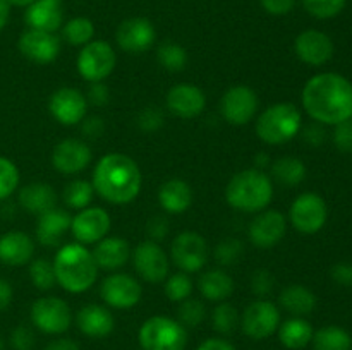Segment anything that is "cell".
<instances>
[{"instance_id": "d6986e66", "label": "cell", "mask_w": 352, "mask_h": 350, "mask_svg": "<svg viewBox=\"0 0 352 350\" xmlns=\"http://www.w3.org/2000/svg\"><path fill=\"white\" fill-rule=\"evenodd\" d=\"M17 48L28 60L47 65L52 64L60 54V38L55 36V33L28 30L19 36Z\"/></svg>"}, {"instance_id": "d6a6232c", "label": "cell", "mask_w": 352, "mask_h": 350, "mask_svg": "<svg viewBox=\"0 0 352 350\" xmlns=\"http://www.w3.org/2000/svg\"><path fill=\"white\" fill-rule=\"evenodd\" d=\"M272 178L280 185L294 187L306 178V167L296 156H282L272 163Z\"/></svg>"}, {"instance_id": "d590c367", "label": "cell", "mask_w": 352, "mask_h": 350, "mask_svg": "<svg viewBox=\"0 0 352 350\" xmlns=\"http://www.w3.org/2000/svg\"><path fill=\"white\" fill-rule=\"evenodd\" d=\"M157 60L165 71L181 72L188 65V51L182 45L175 43V41H165L158 47Z\"/></svg>"}, {"instance_id": "3957f363", "label": "cell", "mask_w": 352, "mask_h": 350, "mask_svg": "<svg viewBox=\"0 0 352 350\" xmlns=\"http://www.w3.org/2000/svg\"><path fill=\"white\" fill-rule=\"evenodd\" d=\"M55 281L71 294L89 290L98 277V266L93 253L79 242L65 244L58 249L54 259Z\"/></svg>"}, {"instance_id": "ee69618b", "label": "cell", "mask_w": 352, "mask_h": 350, "mask_svg": "<svg viewBox=\"0 0 352 350\" xmlns=\"http://www.w3.org/2000/svg\"><path fill=\"white\" fill-rule=\"evenodd\" d=\"M19 185V170L16 163L6 156H0V201L9 198Z\"/></svg>"}, {"instance_id": "7402d4cb", "label": "cell", "mask_w": 352, "mask_h": 350, "mask_svg": "<svg viewBox=\"0 0 352 350\" xmlns=\"http://www.w3.org/2000/svg\"><path fill=\"white\" fill-rule=\"evenodd\" d=\"M206 96L195 84H175L167 93V108L179 119H195L203 113Z\"/></svg>"}, {"instance_id": "91938a15", "label": "cell", "mask_w": 352, "mask_h": 350, "mask_svg": "<svg viewBox=\"0 0 352 350\" xmlns=\"http://www.w3.org/2000/svg\"><path fill=\"white\" fill-rule=\"evenodd\" d=\"M10 16V3L7 0H0V31L7 26Z\"/></svg>"}, {"instance_id": "680465c9", "label": "cell", "mask_w": 352, "mask_h": 350, "mask_svg": "<svg viewBox=\"0 0 352 350\" xmlns=\"http://www.w3.org/2000/svg\"><path fill=\"white\" fill-rule=\"evenodd\" d=\"M45 350H79V345L74 342V340L58 338V340H54L52 343H48Z\"/></svg>"}, {"instance_id": "ffe728a7", "label": "cell", "mask_w": 352, "mask_h": 350, "mask_svg": "<svg viewBox=\"0 0 352 350\" xmlns=\"http://www.w3.org/2000/svg\"><path fill=\"white\" fill-rule=\"evenodd\" d=\"M91 148L81 139H69L60 141L52 151V165L57 172L64 175H74L85 170L91 163Z\"/></svg>"}, {"instance_id": "7bdbcfd3", "label": "cell", "mask_w": 352, "mask_h": 350, "mask_svg": "<svg viewBox=\"0 0 352 350\" xmlns=\"http://www.w3.org/2000/svg\"><path fill=\"white\" fill-rule=\"evenodd\" d=\"M347 0H302V5L316 19H330L339 16Z\"/></svg>"}, {"instance_id": "74e56055", "label": "cell", "mask_w": 352, "mask_h": 350, "mask_svg": "<svg viewBox=\"0 0 352 350\" xmlns=\"http://www.w3.org/2000/svg\"><path fill=\"white\" fill-rule=\"evenodd\" d=\"M241 318L237 309L229 302H220L212 312V326L217 333L222 335H232L236 328L239 326Z\"/></svg>"}, {"instance_id": "9c48e42d", "label": "cell", "mask_w": 352, "mask_h": 350, "mask_svg": "<svg viewBox=\"0 0 352 350\" xmlns=\"http://www.w3.org/2000/svg\"><path fill=\"white\" fill-rule=\"evenodd\" d=\"M31 323L47 335H60L72 323L71 307L58 297H41L31 305Z\"/></svg>"}, {"instance_id": "e575fe53", "label": "cell", "mask_w": 352, "mask_h": 350, "mask_svg": "<svg viewBox=\"0 0 352 350\" xmlns=\"http://www.w3.org/2000/svg\"><path fill=\"white\" fill-rule=\"evenodd\" d=\"M93 36H95V26L88 17H72L62 27V38L74 47H79V45L85 47L93 40Z\"/></svg>"}, {"instance_id": "f546056e", "label": "cell", "mask_w": 352, "mask_h": 350, "mask_svg": "<svg viewBox=\"0 0 352 350\" xmlns=\"http://www.w3.org/2000/svg\"><path fill=\"white\" fill-rule=\"evenodd\" d=\"M198 288L206 301L223 302L234 292V280L227 271L208 270L199 277Z\"/></svg>"}, {"instance_id": "f6af8a7d", "label": "cell", "mask_w": 352, "mask_h": 350, "mask_svg": "<svg viewBox=\"0 0 352 350\" xmlns=\"http://www.w3.org/2000/svg\"><path fill=\"white\" fill-rule=\"evenodd\" d=\"M164 112L160 108H157L155 105L146 106L140 112L138 115V127H140L143 132H155V130L160 129L164 126Z\"/></svg>"}, {"instance_id": "7dc6e473", "label": "cell", "mask_w": 352, "mask_h": 350, "mask_svg": "<svg viewBox=\"0 0 352 350\" xmlns=\"http://www.w3.org/2000/svg\"><path fill=\"white\" fill-rule=\"evenodd\" d=\"M333 143L340 151L352 153V117L337 124L336 132H333Z\"/></svg>"}, {"instance_id": "277c9868", "label": "cell", "mask_w": 352, "mask_h": 350, "mask_svg": "<svg viewBox=\"0 0 352 350\" xmlns=\"http://www.w3.org/2000/svg\"><path fill=\"white\" fill-rule=\"evenodd\" d=\"M274 198L272 178L258 168L237 172L226 187V199L234 209L244 213H260Z\"/></svg>"}, {"instance_id": "7a4b0ae2", "label": "cell", "mask_w": 352, "mask_h": 350, "mask_svg": "<svg viewBox=\"0 0 352 350\" xmlns=\"http://www.w3.org/2000/svg\"><path fill=\"white\" fill-rule=\"evenodd\" d=\"M93 189L110 205H129L138 198L143 184L136 161L122 153L100 158L93 170Z\"/></svg>"}, {"instance_id": "44dd1931", "label": "cell", "mask_w": 352, "mask_h": 350, "mask_svg": "<svg viewBox=\"0 0 352 350\" xmlns=\"http://www.w3.org/2000/svg\"><path fill=\"white\" fill-rule=\"evenodd\" d=\"M294 51L301 62L320 67L333 57V41L323 31L306 30L296 38Z\"/></svg>"}, {"instance_id": "30bf717a", "label": "cell", "mask_w": 352, "mask_h": 350, "mask_svg": "<svg viewBox=\"0 0 352 350\" xmlns=\"http://www.w3.org/2000/svg\"><path fill=\"white\" fill-rule=\"evenodd\" d=\"M172 263L184 273H196L208 261V244L199 233L182 232L174 239L170 247Z\"/></svg>"}, {"instance_id": "8992f818", "label": "cell", "mask_w": 352, "mask_h": 350, "mask_svg": "<svg viewBox=\"0 0 352 350\" xmlns=\"http://www.w3.org/2000/svg\"><path fill=\"white\" fill-rule=\"evenodd\" d=\"M138 340L143 350H184L188 328L167 316H153L141 325Z\"/></svg>"}, {"instance_id": "6f0895ef", "label": "cell", "mask_w": 352, "mask_h": 350, "mask_svg": "<svg viewBox=\"0 0 352 350\" xmlns=\"http://www.w3.org/2000/svg\"><path fill=\"white\" fill-rule=\"evenodd\" d=\"M12 302V287L7 280L0 278V312L6 311Z\"/></svg>"}, {"instance_id": "2e32d148", "label": "cell", "mask_w": 352, "mask_h": 350, "mask_svg": "<svg viewBox=\"0 0 352 350\" xmlns=\"http://www.w3.org/2000/svg\"><path fill=\"white\" fill-rule=\"evenodd\" d=\"M110 215L103 208L98 206H88L85 209H79L76 216H72L71 232L79 244H96L105 239L110 232Z\"/></svg>"}, {"instance_id": "60d3db41", "label": "cell", "mask_w": 352, "mask_h": 350, "mask_svg": "<svg viewBox=\"0 0 352 350\" xmlns=\"http://www.w3.org/2000/svg\"><path fill=\"white\" fill-rule=\"evenodd\" d=\"M192 292V280L188 273L179 271V273L170 275L165 281V295L172 302H182L191 295Z\"/></svg>"}, {"instance_id": "ba28073f", "label": "cell", "mask_w": 352, "mask_h": 350, "mask_svg": "<svg viewBox=\"0 0 352 350\" xmlns=\"http://www.w3.org/2000/svg\"><path fill=\"white\" fill-rule=\"evenodd\" d=\"M291 223L298 232L313 235L325 226L329 218V208L325 199L316 192H305L298 196L291 206Z\"/></svg>"}, {"instance_id": "f1b7e54d", "label": "cell", "mask_w": 352, "mask_h": 350, "mask_svg": "<svg viewBox=\"0 0 352 350\" xmlns=\"http://www.w3.org/2000/svg\"><path fill=\"white\" fill-rule=\"evenodd\" d=\"M158 202L170 215L184 213L192 202L191 185L182 178H170L158 189Z\"/></svg>"}, {"instance_id": "db71d44e", "label": "cell", "mask_w": 352, "mask_h": 350, "mask_svg": "<svg viewBox=\"0 0 352 350\" xmlns=\"http://www.w3.org/2000/svg\"><path fill=\"white\" fill-rule=\"evenodd\" d=\"M330 277L336 283L342 287H352V264L351 263H337L330 270Z\"/></svg>"}, {"instance_id": "1f68e13d", "label": "cell", "mask_w": 352, "mask_h": 350, "mask_svg": "<svg viewBox=\"0 0 352 350\" xmlns=\"http://www.w3.org/2000/svg\"><path fill=\"white\" fill-rule=\"evenodd\" d=\"M313 326L306 319L294 318L287 319V321L280 323L278 326V340L284 347L291 350L305 349L309 342L313 340Z\"/></svg>"}, {"instance_id": "8d00e7d4", "label": "cell", "mask_w": 352, "mask_h": 350, "mask_svg": "<svg viewBox=\"0 0 352 350\" xmlns=\"http://www.w3.org/2000/svg\"><path fill=\"white\" fill-rule=\"evenodd\" d=\"M93 194H95V189H93L91 182L76 178V180H71L65 185L64 192H62V198H64V202L69 208L85 209L91 202Z\"/></svg>"}, {"instance_id": "6da1fadb", "label": "cell", "mask_w": 352, "mask_h": 350, "mask_svg": "<svg viewBox=\"0 0 352 350\" xmlns=\"http://www.w3.org/2000/svg\"><path fill=\"white\" fill-rule=\"evenodd\" d=\"M302 106L315 122L337 126L352 117V84L337 72H322L302 88Z\"/></svg>"}, {"instance_id": "9a60e30c", "label": "cell", "mask_w": 352, "mask_h": 350, "mask_svg": "<svg viewBox=\"0 0 352 350\" xmlns=\"http://www.w3.org/2000/svg\"><path fill=\"white\" fill-rule=\"evenodd\" d=\"M100 295L110 307L131 309L141 301L143 288L131 275L112 273L100 285Z\"/></svg>"}, {"instance_id": "9f6ffc18", "label": "cell", "mask_w": 352, "mask_h": 350, "mask_svg": "<svg viewBox=\"0 0 352 350\" xmlns=\"http://www.w3.org/2000/svg\"><path fill=\"white\" fill-rule=\"evenodd\" d=\"M196 350H236V347L223 338H208Z\"/></svg>"}, {"instance_id": "5b68a950", "label": "cell", "mask_w": 352, "mask_h": 350, "mask_svg": "<svg viewBox=\"0 0 352 350\" xmlns=\"http://www.w3.org/2000/svg\"><path fill=\"white\" fill-rule=\"evenodd\" d=\"M302 127V117L294 103L280 102L268 106L256 120V134L267 144H284L294 139Z\"/></svg>"}, {"instance_id": "5bb4252c", "label": "cell", "mask_w": 352, "mask_h": 350, "mask_svg": "<svg viewBox=\"0 0 352 350\" xmlns=\"http://www.w3.org/2000/svg\"><path fill=\"white\" fill-rule=\"evenodd\" d=\"M157 40V31L146 17H129L116 31V41L126 54L140 55L150 50Z\"/></svg>"}, {"instance_id": "be15d7a7", "label": "cell", "mask_w": 352, "mask_h": 350, "mask_svg": "<svg viewBox=\"0 0 352 350\" xmlns=\"http://www.w3.org/2000/svg\"><path fill=\"white\" fill-rule=\"evenodd\" d=\"M0 350H3V342H2V338H0Z\"/></svg>"}, {"instance_id": "6125c7cd", "label": "cell", "mask_w": 352, "mask_h": 350, "mask_svg": "<svg viewBox=\"0 0 352 350\" xmlns=\"http://www.w3.org/2000/svg\"><path fill=\"white\" fill-rule=\"evenodd\" d=\"M10 5H17V7H28L30 3H33L34 0H7Z\"/></svg>"}, {"instance_id": "4fadbf2b", "label": "cell", "mask_w": 352, "mask_h": 350, "mask_svg": "<svg viewBox=\"0 0 352 350\" xmlns=\"http://www.w3.org/2000/svg\"><path fill=\"white\" fill-rule=\"evenodd\" d=\"M133 263L136 273L148 283H162L168 277V257L160 244L153 240H143L133 253Z\"/></svg>"}, {"instance_id": "484cf974", "label": "cell", "mask_w": 352, "mask_h": 350, "mask_svg": "<svg viewBox=\"0 0 352 350\" xmlns=\"http://www.w3.org/2000/svg\"><path fill=\"white\" fill-rule=\"evenodd\" d=\"M34 254V242L28 233L12 230L0 237V261L7 266H23Z\"/></svg>"}, {"instance_id": "52a82bcc", "label": "cell", "mask_w": 352, "mask_h": 350, "mask_svg": "<svg viewBox=\"0 0 352 350\" xmlns=\"http://www.w3.org/2000/svg\"><path fill=\"white\" fill-rule=\"evenodd\" d=\"M117 55L112 45L103 40H91L78 55V72L85 81L100 82L112 74Z\"/></svg>"}, {"instance_id": "8fae6325", "label": "cell", "mask_w": 352, "mask_h": 350, "mask_svg": "<svg viewBox=\"0 0 352 350\" xmlns=\"http://www.w3.org/2000/svg\"><path fill=\"white\" fill-rule=\"evenodd\" d=\"M260 100L250 86H232L223 93L220 100V113L223 120L232 126H244L251 122L258 112Z\"/></svg>"}, {"instance_id": "f35d334b", "label": "cell", "mask_w": 352, "mask_h": 350, "mask_svg": "<svg viewBox=\"0 0 352 350\" xmlns=\"http://www.w3.org/2000/svg\"><path fill=\"white\" fill-rule=\"evenodd\" d=\"M30 278L38 290H50L57 281H55L54 264L45 257L33 259L30 264Z\"/></svg>"}, {"instance_id": "cb8c5ba5", "label": "cell", "mask_w": 352, "mask_h": 350, "mask_svg": "<svg viewBox=\"0 0 352 350\" xmlns=\"http://www.w3.org/2000/svg\"><path fill=\"white\" fill-rule=\"evenodd\" d=\"M72 215L65 209L52 208L47 213L38 216L36 239L45 247H57L62 244L65 232L71 230Z\"/></svg>"}, {"instance_id": "f5cc1de1", "label": "cell", "mask_w": 352, "mask_h": 350, "mask_svg": "<svg viewBox=\"0 0 352 350\" xmlns=\"http://www.w3.org/2000/svg\"><path fill=\"white\" fill-rule=\"evenodd\" d=\"M82 134L89 139H98L103 132H105V122L102 117L91 115L88 119H82Z\"/></svg>"}, {"instance_id": "603a6c76", "label": "cell", "mask_w": 352, "mask_h": 350, "mask_svg": "<svg viewBox=\"0 0 352 350\" xmlns=\"http://www.w3.org/2000/svg\"><path fill=\"white\" fill-rule=\"evenodd\" d=\"M24 23L30 30L55 33L64 24L62 0H34L26 7Z\"/></svg>"}, {"instance_id": "94428289", "label": "cell", "mask_w": 352, "mask_h": 350, "mask_svg": "<svg viewBox=\"0 0 352 350\" xmlns=\"http://www.w3.org/2000/svg\"><path fill=\"white\" fill-rule=\"evenodd\" d=\"M267 161H268L267 153H258L256 156H254V165H256L258 170H263V167H267Z\"/></svg>"}, {"instance_id": "bcb514c9", "label": "cell", "mask_w": 352, "mask_h": 350, "mask_svg": "<svg viewBox=\"0 0 352 350\" xmlns=\"http://www.w3.org/2000/svg\"><path fill=\"white\" fill-rule=\"evenodd\" d=\"M275 287V278L274 275L268 270H256L251 277V290H253L254 295L258 297H267Z\"/></svg>"}, {"instance_id": "11a10c76", "label": "cell", "mask_w": 352, "mask_h": 350, "mask_svg": "<svg viewBox=\"0 0 352 350\" xmlns=\"http://www.w3.org/2000/svg\"><path fill=\"white\" fill-rule=\"evenodd\" d=\"M302 137H305V141L309 146H320V144H323V141H325V130H323L322 124H309V126L305 127V130H302Z\"/></svg>"}, {"instance_id": "e0dca14e", "label": "cell", "mask_w": 352, "mask_h": 350, "mask_svg": "<svg viewBox=\"0 0 352 350\" xmlns=\"http://www.w3.org/2000/svg\"><path fill=\"white\" fill-rule=\"evenodd\" d=\"M48 110L62 126H76L86 117L88 100L76 88H58L48 100Z\"/></svg>"}, {"instance_id": "83f0119b", "label": "cell", "mask_w": 352, "mask_h": 350, "mask_svg": "<svg viewBox=\"0 0 352 350\" xmlns=\"http://www.w3.org/2000/svg\"><path fill=\"white\" fill-rule=\"evenodd\" d=\"M19 205L26 209L31 215H43L48 209L55 208L57 205V192L52 187L50 184H45V182H33V184H28L24 187H21L19 196Z\"/></svg>"}, {"instance_id": "f907efd6", "label": "cell", "mask_w": 352, "mask_h": 350, "mask_svg": "<svg viewBox=\"0 0 352 350\" xmlns=\"http://www.w3.org/2000/svg\"><path fill=\"white\" fill-rule=\"evenodd\" d=\"M88 103L95 106H103L109 103L110 100V91H109V86L103 84V81L100 82H91L88 89V96H86Z\"/></svg>"}, {"instance_id": "816d5d0a", "label": "cell", "mask_w": 352, "mask_h": 350, "mask_svg": "<svg viewBox=\"0 0 352 350\" xmlns=\"http://www.w3.org/2000/svg\"><path fill=\"white\" fill-rule=\"evenodd\" d=\"M260 3L272 16H285L296 7V0H260Z\"/></svg>"}, {"instance_id": "4316f807", "label": "cell", "mask_w": 352, "mask_h": 350, "mask_svg": "<svg viewBox=\"0 0 352 350\" xmlns=\"http://www.w3.org/2000/svg\"><path fill=\"white\" fill-rule=\"evenodd\" d=\"M96 266L102 270H119L129 261L131 246L122 237H105L100 242H96L93 249Z\"/></svg>"}, {"instance_id": "ac0fdd59", "label": "cell", "mask_w": 352, "mask_h": 350, "mask_svg": "<svg viewBox=\"0 0 352 350\" xmlns=\"http://www.w3.org/2000/svg\"><path fill=\"white\" fill-rule=\"evenodd\" d=\"M285 230H287L285 216L277 209H265L258 213V216H254L253 222L250 223L248 235L253 246L260 249H270L284 239Z\"/></svg>"}, {"instance_id": "d4e9b609", "label": "cell", "mask_w": 352, "mask_h": 350, "mask_svg": "<svg viewBox=\"0 0 352 350\" xmlns=\"http://www.w3.org/2000/svg\"><path fill=\"white\" fill-rule=\"evenodd\" d=\"M76 323L81 333H85L89 338H105L113 331V326H116L112 312L98 304H88L81 307V311L76 316Z\"/></svg>"}, {"instance_id": "681fc988", "label": "cell", "mask_w": 352, "mask_h": 350, "mask_svg": "<svg viewBox=\"0 0 352 350\" xmlns=\"http://www.w3.org/2000/svg\"><path fill=\"white\" fill-rule=\"evenodd\" d=\"M146 233L151 237L150 240H153V242L165 239V235L168 233V220L162 215L151 216L146 223Z\"/></svg>"}, {"instance_id": "7c38bea8", "label": "cell", "mask_w": 352, "mask_h": 350, "mask_svg": "<svg viewBox=\"0 0 352 350\" xmlns=\"http://www.w3.org/2000/svg\"><path fill=\"white\" fill-rule=\"evenodd\" d=\"M280 326V311L270 301H254L244 311L241 318V328L244 335L253 340H265L274 335Z\"/></svg>"}, {"instance_id": "4dcf8cb0", "label": "cell", "mask_w": 352, "mask_h": 350, "mask_svg": "<svg viewBox=\"0 0 352 350\" xmlns=\"http://www.w3.org/2000/svg\"><path fill=\"white\" fill-rule=\"evenodd\" d=\"M278 302H280L282 307L287 312H291L292 316H301L309 314V312L315 311L316 307V295L313 294L309 288H306L305 285H289L278 295Z\"/></svg>"}, {"instance_id": "836d02e7", "label": "cell", "mask_w": 352, "mask_h": 350, "mask_svg": "<svg viewBox=\"0 0 352 350\" xmlns=\"http://www.w3.org/2000/svg\"><path fill=\"white\" fill-rule=\"evenodd\" d=\"M315 350H351L352 338L349 333L340 326H325L313 333Z\"/></svg>"}, {"instance_id": "ab89813d", "label": "cell", "mask_w": 352, "mask_h": 350, "mask_svg": "<svg viewBox=\"0 0 352 350\" xmlns=\"http://www.w3.org/2000/svg\"><path fill=\"white\" fill-rule=\"evenodd\" d=\"M179 323H181L184 328H196V326L201 325V321L206 316L205 304L198 299L188 297L186 301L181 302L179 305Z\"/></svg>"}, {"instance_id": "c3c4849f", "label": "cell", "mask_w": 352, "mask_h": 350, "mask_svg": "<svg viewBox=\"0 0 352 350\" xmlns=\"http://www.w3.org/2000/svg\"><path fill=\"white\" fill-rule=\"evenodd\" d=\"M34 333L30 326L19 325L14 328L12 335H10V343L16 350H33L34 347Z\"/></svg>"}, {"instance_id": "b9f144b4", "label": "cell", "mask_w": 352, "mask_h": 350, "mask_svg": "<svg viewBox=\"0 0 352 350\" xmlns=\"http://www.w3.org/2000/svg\"><path fill=\"white\" fill-rule=\"evenodd\" d=\"M243 253V242L239 239H234V237H227V239L220 240L217 244L215 250H213V256H215L217 263H220L222 266H230V264H236L241 259Z\"/></svg>"}]
</instances>
